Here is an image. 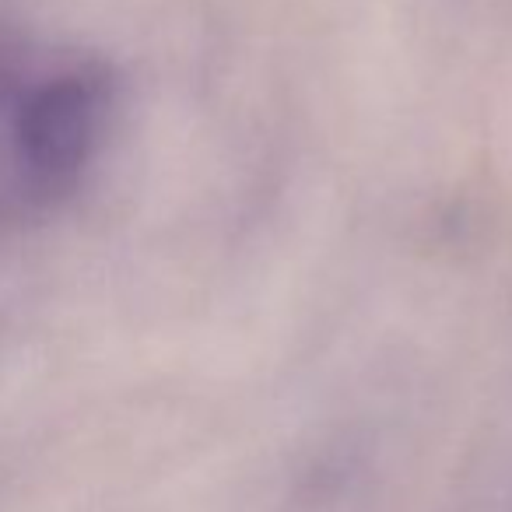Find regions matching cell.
<instances>
[{
	"mask_svg": "<svg viewBox=\"0 0 512 512\" xmlns=\"http://www.w3.org/2000/svg\"><path fill=\"white\" fill-rule=\"evenodd\" d=\"M102 113V81L85 71L50 78L29 95L18 116V155L39 190L57 193L78 179L99 141Z\"/></svg>",
	"mask_w": 512,
	"mask_h": 512,
	"instance_id": "cell-1",
	"label": "cell"
}]
</instances>
